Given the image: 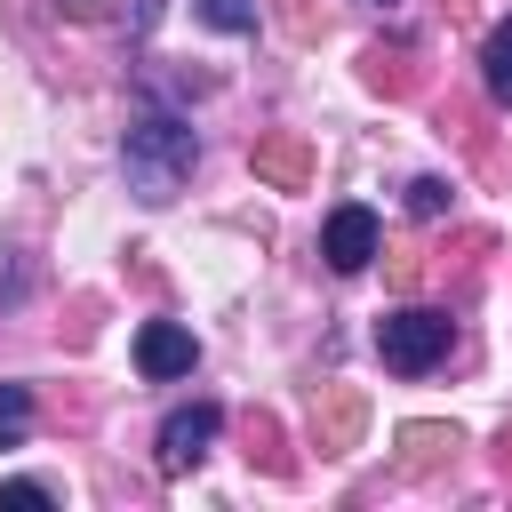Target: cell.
<instances>
[{
    "mask_svg": "<svg viewBox=\"0 0 512 512\" xmlns=\"http://www.w3.org/2000/svg\"><path fill=\"white\" fill-rule=\"evenodd\" d=\"M192 168H200V128H192L184 112H168V104H144V112L128 120V136H120V176H128V200L168 208V200L192 184Z\"/></svg>",
    "mask_w": 512,
    "mask_h": 512,
    "instance_id": "obj_1",
    "label": "cell"
},
{
    "mask_svg": "<svg viewBox=\"0 0 512 512\" xmlns=\"http://www.w3.org/2000/svg\"><path fill=\"white\" fill-rule=\"evenodd\" d=\"M448 352H456V320L440 304H400V312L376 320V360L392 376H432Z\"/></svg>",
    "mask_w": 512,
    "mask_h": 512,
    "instance_id": "obj_2",
    "label": "cell"
},
{
    "mask_svg": "<svg viewBox=\"0 0 512 512\" xmlns=\"http://www.w3.org/2000/svg\"><path fill=\"white\" fill-rule=\"evenodd\" d=\"M216 432H224V408H216V400H184V408H168L160 432H152V464H160V480H184V472L216 448Z\"/></svg>",
    "mask_w": 512,
    "mask_h": 512,
    "instance_id": "obj_3",
    "label": "cell"
},
{
    "mask_svg": "<svg viewBox=\"0 0 512 512\" xmlns=\"http://www.w3.org/2000/svg\"><path fill=\"white\" fill-rule=\"evenodd\" d=\"M320 256H328V272H368L376 256H384V224H376V208H360V200H344V208H328V224H320Z\"/></svg>",
    "mask_w": 512,
    "mask_h": 512,
    "instance_id": "obj_4",
    "label": "cell"
},
{
    "mask_svg": "<svg viewBox=\"0 0 512 512\" xmlns=\"http://www.w3.org/2000/svg\"><path fill=\"white\" fill-rule=\"evenodd\" d=\"M200 368V336L184 328V320H144L136 328V376L144 384H176V376H192Z\"/></svg>",
    "mask_w": 512,
    "mask_h": 512,
    "instance_id": "obj_5",
    "label": "cell"
},
{
    "mask_svg": "<svg viewBox=\"0 0 512 512\" xmlns=\"http://www.w3.org/2000/svg\"><path fill=\"white\" fill-rule=\"evenodd\" d=\"M480 80H488V104H496V112H512V16L480 40Z\"/></svg>",
    "mask_w": 512,
    "mask_h": 512,
    "instance_id": "obj_6",
    "label": "cell"
},
{
    "mask_svg": "<svg viewBox=\"0 0 512 512\" xmlns=\"http://www.w3.org/2000/svg\"><path fill=\"white\" fill-rule=\"evenodd\" d=\"M32 432V384H0V448H24Z\"/></svg>",
    "mask_w": 512,
    "mask_h": 512,
    "instance_id": "obj_7",
    "label": "cell"
},
{
    "mask_svg": "<svg viewBox=\"0 0 512 512\" xmlns=\"http://www.w3.org/2000/svg\"><path fill=\"white\" fill-rule=\"evenodd\" d=\"M192 16L216 24V32H240V40L256 32V0H192Z\"/></svg>",
    "mask_w": 512,
    "mask_h": 512,
    "instance_id": "obj_8",
    "label": "cell"
},
{
    "mask_svg": "<svg viewBox=\"0 0 512 512\" xmlns=\"http://www.w3.org/2000/svg\"><path fill=\"white\" fill-rule=\"evenodd\" d=\"M448 200H456V192H448L440 176H416V184H408V216H424V224H432V216H448Z\"/></svg>",
    "mask_w": 512,
    "mask_h": 512,
    "instance_id": "obj_9",
    "label": "cell"
},
{
    "mask_svg": "<svg viewBox=\"0 0 512 512\" xmlns=\"http://www.w3.org/2000/svg\"><path fill=\"white\" fill-rule=\"evenodd\" d=\"M0 504H56L48 480H0Z\"/></svg>",
    "mask_w": 512,
    "mask_h": 512,
    "instance_id": "obj_10",
    "label": "cell"
},
{
    "mask_svg": "<svg viewBox=\"0 0 512 512\" xmlns=\"http://www.w3.org/2000/svg\"><path fill=\"white\" fill-rule=\"evenodd\" d=\"M64 8H72V16H96V8H104V0H64Z\"/></svg>",
    "mask_w": 512,
    "mask_h": 512,
    "instance_id": "obj_11",
    "label": "cell"
},
{
    "mask_svg": "<svg viewBox=\"0 0 512 512\" xmlns=\"http://www.w3.org/2000/svg\"><path fill=\"white\" fill-rule=\"evenodd\" d=\"M376 8H392V0H376Z\"/></svg>",
    "mask_w": 512,
    "mask_h": 512,
    "instance_id": "obj_12",
    "label": "cell"
}]
</instances>
